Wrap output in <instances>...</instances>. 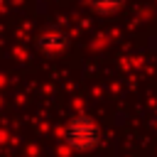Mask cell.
Wrapping results in <instances>:
<instances>
[{
	"label": "cell",
	"mask_w": 157,
	"mask_h": 157,
	"mask_svg": "<svg viewBox=\"0 0 157 157\" xmlns=\"http://www.w3.org/2000/svg\"><path fill=\"white\" fill-rule=\"evenodd\" d=\"M66 47H69V37L61 29H44L37 37V49L44 52V54H59Z\"/></svg>",
	"instance_id": "2"
},
{
	"label": "cell",
	"mask_w": 157,
	"mask_h": 157,
	"mask_svg": "<svg viewBox=\"0 0 157 157\" xmlns=\"http://www.w3.org/2000/svg\"><path fill=\"white\" fill-rule=\"evenodd\" d=\"M86 2L96 15H115L125 5V0H86Z\"/></svg>",
	"instance_id": "3"
},
{
	"label": "cell",
	"mask_w": 157,
	"mask_h": 157,
	"mask_svg": "<svg viewBox=\"0 0 157 157\" xmlns=\"http://www.w3.org/2000/svg\"><path fill=\"white\" fill-rule=\"evenodd\" d=\"M64 140L74 147V150H93L101 140V132H98V125L86 118V115H76L66 123L64 128Z\"/></svg>",
	"instance_id": "1"
}]
</instances>
